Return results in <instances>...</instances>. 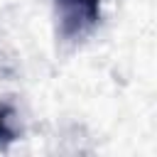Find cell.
Listing matches in <instances>:
<instances>
[{
  "instance_id": "2",
  "label": "cell",
  "mask_w": 157,
  "mask_h": 157,
  "mask_svg": "<svg viewBox=\"0 0 157 157\" xmlns=\"http://www.w3.org/2000/svg\"><path fill=\"white\" fill-rule=\"evenodd\" d=\"M17 140V130H15V110L7 103H0V147L10 145Z\"/></svg>"
},
{
  "instance_id": "1",
  "label": "cell",
  "mask_w": 157,
  "mask_h": 157,
  "mask_svg": "<svg viewBox=\"0 0 157 157\" xmlns=\"http://www.w3.org/2000/svg\"><path fill=\"white\" fill-rule=\"evenodd\" d=\"M54 5L64 39H83L101 20V0H54Z\"/></svg>"
}]
</instances>
